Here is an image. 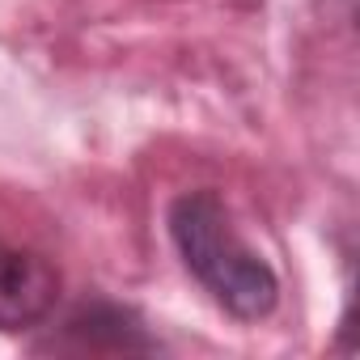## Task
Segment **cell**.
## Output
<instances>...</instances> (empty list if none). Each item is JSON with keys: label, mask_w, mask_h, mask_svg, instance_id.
Listing matches in <instances>:
<instances>
[{"label": "cell", "mask_w": 360, "mask_h": 360, "mask_svg": "<svg viewBox=\"0 0 360 360\" xmlns=\"http://www.w3.org/2000/svg\"><path fill=\"white\" fill-rule=\"evenodd\" d=\"M169 242L191 280L238 322H263L280 305V276L238 233L217 191H183L165 212Z\"/></svg>", "instance_id": "6da1fadb"}, {"label": "cell", "mask_w": 360, "mask_h": 360, "mask_svg": "<svg viewBox=\"0 0 360 360\" xmlns=\"http://www.w3.org/2000/svg\"><path fill=\"white\" fill-rule=\"evenodd\" d=\"M51 352H161V339L148 330V322L106 297L81 301L64 322L60 335L47 343Z\"/></svg>", "instance_id": "3957f363"}, {"label": "cell", "mask_w": 360, "mask_h": 360, "mask_svg": "<svg viewBox=\"0 0 360 360\" xmlns=\"http://www.w3.org/2000/svg\"><path fill=\"white\" fill-rule=\"evenodd\" d=\"M60 305V271L26 250L0 238V335H18L43 326Z\"/></svg>", "instance_id": "7a4b0ae2"}]
</instances>
